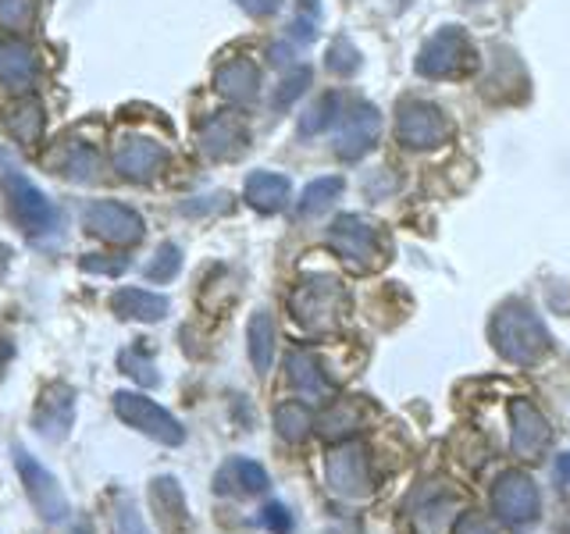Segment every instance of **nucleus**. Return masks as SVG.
Segmentation results:
<instances>
[{
    "label": "nucleus",
    "mask_w": 570,
    "mask_h": 534,
    "mask_svg": "<svg viewBox=\"0 0 570 534\" xmlns=\"http://www.w3.org/2000/svg\"><path fill=\"white\" fill-rule=\"evenodd\" d=\"M478 71V50L471 43V36L445 26L428 40L417 53V76L424 79H468Z\"/></svg>",
    "instance_id": "obj_5"
},
{
    "label": "nucleus",
    "mask_w": 570,
    "mask_h": 534,
    "mask_svg": "<svg viewBox=\"0 0 570 534\" xmlns=\"http://www.w3.org/2000/svg\"><path fill=\"white\" fill-rule=\"evenodd\" d=\"M343 189H346V178L343 175H321V178H314V182L299 192L296 210L303 214V218H311V214L332 207L338 196H343Z\"/></svg>",
    "instance_id": "obj_26"
},
{
    "label": "nucleus",
    "mask_w": 570,
    "mask_h": 534,
    "mask_svg": "<svg viewBox=\"0 0 570 534\" xmlns=\"http://www.w3.org/2000/svg\"><path fill=\"white\" fill-rule=\"evenodd\" d=\"M557 477H560V485L570 488V453H563V456L557 459Z\"/></svg>",
    "instance_id": "obj_42"
},
{
    "label": "nucleus",
    "mask_w": 570,
    "mask_h": 534,
    "mask_svg": "<svg viewBox=\"0 0 570 534\" xmlns=\"http://www.w3.org/2000/svg\"><path fill=\"white\" fill-rule=\"evenodd\" d=\"M214 86H218V93L228 97L232 103H249V100H257L261 71L249 58H232L214 71Z\"/></svg>",
    "instance_id": "obj_21"
},
{
    "label": "nucleus",
    "mask_w": 570,
    "mask_h": 534,
    "mask_svg": "<svg viewBox=\"0 0 570 534\" xmlns=\"http://www.w3.org/2000/svg\"><path fill=\"white\" fill-rule=\"evenodd\" d=\"M165 165H168V150L160 147V142L142 139V136L121 139V147L115 150V168L125 178H132V182H150Z\"/></svg>",
    "instance_id": "obj_18"
},
{
    "label": "nucleus",
    "mask_w": 570,
    "mask_h": 534,
    "mask_svg": "<svg viewBox=\"0 0 570 534\" xmlns=\"http://www.w3.org/2000/svg\"><path fill=\"white\" fill-rule=\"evenodd\" d=\"M178 267H183V249L175 243H160L150 264L142 267V275H147V281H171L178 275Z\"/></svg>",
    "instance_id": "obj_30"
},
{
    "label": "nucleus",
    "mask_w": 570,
    "mask_h": 534,
    "mask_svg": "<svg viewBox=\"0 0 570 534\" xmlns=\"http://www.w3.org/2000/svg\"><path fill=\"white\" fill-rule=\"evenodd\" d=\"M11 456H14V471H18V477H22L32 510L40 513L47 524H65L71 516V503L61 488V481L53 477L43 463L26 449V445H14Z\"/></svg>",
    "instance_id": "obj_6"
},
{
    "label": "nucleus",
    "mask_w": 570,
    "mask_h": 534,
    "mask_svg": "<svg viewBox=\"0 0 570 534\" xmlns=\"http://www.w3.org/2000/svg\"><path fill=\"white\" fill-rule=\"evenodd\" d=\"M71 424H76V388L65 382H53L40 392V403L32 409V427L36 435L47 442H65Z\"/></svg>",
    "instance_id": "obj_14"
},
{
    "label": "nucleus",
    "mask_w": 570,
    "mask_h": 534,
    "mask_svg": "<svg viewBox=\"0 0 570 534\" xmlns=\"http://www.w3.org/2000/svg\"><path fill=\"white\" fill-rule=\"evenodd\" d=\"M36 68H40V61H36V50L26 40L11 36V40L0 43V82H8L11 89H29Z\"/></svg>",
    "instance_id": "obj_23"
},
{
    "label": "nucleus",
    "mask_w": 570,
    "mask_h": 534,
    "mask_svg": "<svg viewBox=\"0 0 570 534\" xmlns=\"http://www.w3.org/2000/svg\"><path fill=\"white\" fill-rule=\"evenodd\" d=\"M71 534H94V531H89V527H76V531H71Z\"/></svg>",
    "instance_id": "obj_44"
},
{
    "label": "nucleus",
    "mask_w": 570,
    "mask_h": 534,
    "mask_svg": "<svg viewBox=\"0 0 570 534\" xmlns=\"http://www.w3.org/2000/svg\"><path fill=\"white\" fill-rule=\"evenodd\" d=\"M325 481H328V488L343 498H367L374 492L367 445H361V442L335 445L325 459Z\"/></svg>",
    "instance_id": "obj_10"
},
{
    "label": "nucleus",
    "mask_w": 570,
    "mask_h": 534,
    "mask_svg": "<svg viewBox=\"0 0 570 534\" xmlns=\"http://www.w3.org/2000/svg\"><path fill=\"white\" fill-rule=\"evenodd\" d=\"M236 4H239L246 14L264 18V14H275V11L282 8V0H236Z\"/></svg>",
    "instance_id": "obj_39"
},
{
    "label": "nucleus",
    "mask_w": 570,
    "mask_h": 534,
    "mask_svg": "<svg viewBox=\"0 0 570 534\" xmlns=\"http://www.w3.org/2000/svg\"><path fill=\"white\" fill-rule=\"evenodd\" d=\"M453 534H495L492 524L485 521V516H478V513H463L460 521L453 524Z\"/></svg>",
    "instance_id": "obj_38"
},
{
    "label": "nucleus",
    "mask_w": 570,
    "mask_h": 534,
    "mask_svg": "<svg viewBox=\"0 0 570 534\" xmlns=\"http://www.w3.org/2000/svg\"><path fill=\"white\" fill-rule=\"evenodd\" d=\"M557 534H570V513L560 521V527H557Z\"/></svg>",
    "instance_id": "obj_43"
},
{
    "label": "nucleus",
    "mask_w": 570,
    "mask_h": 534,
    "mask_svg": "<svg viewBox=\"0 0 570 534\" xmlns=\"http://www.w3.org/2000/svg\"><path fill=\"white\" fill-rule=\"evenodd\" d=\"M111 403H115V414L129 427H136L139 435H147L160 445H171V449L186 442L183 421L171 417L165 406L154 403L150 396H142V392H115Z\"/></svg>",
    "instance_id": "obj_7"
},
{
    "label": "nucleus",
    "mask_w": 570,
    "mask_h": 534,
    "mask_svg": "<svg viewBox=\"0 0 570 534\" xmlns=\"http://www.w3.org/2000/svg\"><path fill=\"white\" fill-rule=\"evenodd\" d=\"M107 521H111V534H150L129 492H111V513H107Z\"/></svg>",
    "instance_id": "obj_28"
},
{
    "label": "nucleus",
    "mask_w": 570,
    "mask_h": 534,
    "mask_svg": "<svg viewBox=\"0 0 570 534\" xmlns=\"http://www.w3.org/2000/svg\"><path fill=\"white\" fill-rule=\"evenodd\" d=\"M246 349H249V364L257 374H267L275 364V317L267 307L254 310L246 325Z\"/></svg>",
    "instance_id": "obj_24"
},
{
    "label": "nucleus",
    "mask_w": 570,
    "mask_h": 534,
    "mask_svg": "<svg viewBox=\"0 0 570 534\" xmlns=\"http://www.w3.org/2000/svg\"><path fill=\"white\" fill-rule=\"evenodd\" d=\"M249 142V132H246V121L232 111H222L204 121L200 129V150L210 157V160H232L246 150Z\"/></svg>",
    "instance_id": "obj_16"
},
{
    "label": "nucleus",
    "mask_w": 570,
    "mask_h": 534,
    "mask_svg": "<svg viewBox=\"0 0 570 534\" xmlns=\"http://www.w3.org/2000/svg\"><path fill=\"white\" fill-rule=\"evenodd\" d=\"M82 225L86 231H94L97 239H107L115 246H132L142 239V231H147L139 214L118 200H94L82 210Z\"/></svg>",
    "instance_id": "obj_11"
},
{
    "label": "nucleus",
    "mask_w": 570,
    "mask_h": 534,
    "mask_svg": "<svg viewBox=\"0 0 570 534\" xmlns=\"http://www.w3.org/2000/svg\"><path fill=\"white\" fill-rule=\"evenodd\" d=\"M147 498H150V510H154L157 524L165 534H189L193 531V513L186 503V492L171 474L154 477L150 488H147Z\"/></svg>",
    "instance_id": "obj_15"
},
{
    "label": "nucleus",
    "mask_w": 570,
    "mask_h": 534,
    "mask_svg": "<svg viewBox=\"0 0 570 534\" xmlns=\"http://www.w3.org/2000/svg\"><path fill=\"white\" fill-rule=\"evenodd\" d=\"M314 414H311V406H303V403H282L275 409V432L285 438V442H307L311 432H314Z\"/></svg>",
    "instance_id": "obj_27"
},
{
    "label": "nucleus",
    "mask_w": 570,
    "mask_h": 534,
    "mask_svg": "<svg viewBox=\"0 0 570 534\" xmlns=\"http://www.w3.org/2000/svg\"><path fill=\"white\" fill-rule=\"evenodd\" d=\"M396 136H400V142L406 150H435V147H442V142H450L453 121L439 103L410 100V103L400 107Z\"/></svg>",
    "instance_id": "obj_9"
},
{
    "label": "nucleus",
    "mask_w": 570,
    "mask_h": 534,
    "mask_svg": "<svg viewBox=\"0 0 570 534\" xmlns=\"http://www.w3.org/2000/svg\"><path fill=\"white\" fill-rule=\"evenodd\" d=\"M293 320L307 332H335L350 317V293L346 285L332 275H307L293 285L289 293Z\"/></svg>",
    "instance_id": "obj_2"
},
{
    "label": "nucleus",
    "mask_w": 570,
    "mask_h": 534,
    "mask_svg": "<svg viewBox=\"0 0 570 534\" xmlns=\"http://www.w3.org/2000/svg\"><path fill=\"white\" fill-rule=\"evenodd\" d=\"M4 125H8V132H11L18 142H26V147H36V142L43 139L47 115H43V107H40V100H36V97H22L18 103L8 107Z\"/></svg>",
    "instance_id": "obj_25"
},
{
    "label": "nucleus",
    "mask_w": 570,
    "mask_h": 534,
    "mask_svg": "<svg viewBox=\"0 0 570 534\" xmlns=\"http://www.w3.org/2000/svg\"><path fill=\"white\" fill-rule=\"evenodd\" d=\"M261 527L275 531V534H285V531L293 527V513L285 510L282 503H267V506L261 510Z\"/></svg>",
    "instance_id": "obj_37"
},
{
    "label": "nucleus",
    "mask_w": 570,
    "mask_h": 534,
    "mask_svg": "<svg viewBox=\"0 0 570 534\" xmlns=\"http://www.w3.org/2000/svg\"><path fill=\"white\" fill-rule=\"evenodd\" d=\"M489 510L510 531H531L542 516V495L528 471H503L492 481Z\"/></svg>",
    "instance_id": "obj_3"
},
{
    "label": "nucleus",
    "mask_w": 570,
    "mask_h": 534,
    "mask_svg": "<svg viewBox=\"0 0 570 534\" xmlns=\"http://www.w3.org/2000/svg\"><path fill=\"white\" fill-rule=\"evenodd\" d=\"M0 189H4L11 218L18 221V228H22L26 236H43V231H50L53 221H58V210H53V204L29 182L22 171L8 168L4 175H0Z\"/></svg>",
    "instance_id": "obj_8"
},
{
    "label": "nucleus",
    "mask_w": 570,
    "mask_h": 534,
    "mask_svg": "<svg viewBox=\"0 0 570 534\" xmlns=\"http://www.w3.org/2000/svg\"><path fill=\"white\" fill-rule=\"evenodd\" d=\"M328 68L335 76H350V71L361 68V50H356L346 36H335L332 47H328Z\"/></svg>",
    "instance_id": "obj_35"
},
{
    "label": "nucleus",
    "mask_w": 570,
    "mask_h": 534,
    "mask_svg": "<svg viewBox=\"0 0 570 534\" xmlns=\"http://www.w3.org/2000/svg\"><path fill=\"white\" fill-rule=\"evenodd\" d=\"M285 370H289V385L299 392L303 399L314 403H335V385L328 382L325 367H321L317 353L307 346H296L285 360Z\"/></svg>",
    "instance_id": "obj_17"
},
{
    "label": "nucleus",
    "mask_w": 570,
    "mask_h": 534,
    "mask_svg": "<svg viewBox=\"0 0 570 534\" xmlns=\"http://www.w3.org/2000/svg\"><path fill=\"white\" fill-rule=\"evenodd\" d=\"M61 168L68 178H89L97 171V154L94 147H82V142H71V147L65 150L61 157Z\"/></svg>",
    "instance_id": "obj_33"
},
{
    "label": "nucleus",
    "mask_w": 570,
    "mask_h": 534,
    "mask_svg": "<svg viewBox=\"0 0 570 534\" xmlns=\"http://www.w3.org/2000/svg\"><path fill=\"white\" fill-rule=\"evenodd\" d=\"M510 417V449L521 459H542L549 442H552V427L546 414L531 399H510L507 406Z\"/></svg>",
    "instance_id": "obj_12"
},
{
    "label": "nucleus",
    "mask_w": 570,
    "mask_h": 534,
    "mask_svg": "<svg viewBox=\"0 0 570 534\" xmlns=\"http://www.w3.org/2000/svg\"><path fill=\"white\" fill-rule=\"evenodd\" d=\"M118 367L129 374V378H136L139 385H147V388H157L160 385V374H157L154 360H150V356H142L139 349H125L118 356Z\"/></svg>",
    "instance_id": "obj_31"
},
{
    "label": "nucleus",
    "mask_w": 570,
    "mask_h": 534,
    "mask_svg": "<svg viewBox=\"0 0 570 534\" xmlns=\"http://www.w3.org/2000/svg\"><path fill=\"white\" fill-rule=\"evenodd\" d=\"M36 14V0H0V29L22 32Z\"/></svg>",
    "instance_id": "obj_34"
},
{
    "label": "nucleus",
    "mask_w": 570,
    "mask_h": 534,
    "mask_svg": "<svg viewBox=\"0 0 570 534\" xmlns=\"http://www.w3.org/2000/svg\"><path fill=\"white\" fill-rule=\"evenodd\" d=\"M267 488H272V477H267V471L257 459L246 456H232L214 474V492L218 495H264Z\"/></svg>",
    "instance_id": "obj_19"
},
{
    "label": "nucleus",
    "mask_w": 570,
    "mask_h": 534,
    "mask_svg": "<svg viewBox=\"0 0 570 534\" xmlns=\"http://www.w3.org/2000/svg\"><path fill=\"white\" fill-rule=\"evenodd\" d=\"M489 343L513 367H539L552 349V335L528 303L507 299L489 320Z\"/></svg>",
    "instance_id": "obj_1"
},
{
    "label": "nucleus",
    "mask_w": 570,
    "mask_h": 534,
    "mask_svg": "<svg viewBox=\"0 0 570 534\" xmlns=\"http://www.w3.org/2000/svg\"><path fill=\"white\" fill-rule=\"evenodd\" d=\"M379 136H382L379 107L367 103V100H356L346 111V118H343V129H338V136H335L338 160H361V157H367L374 147H379Z\"/></svg>",
    "instance_id": "obj_13"
},
{
    "label": "nucleus",
    "mask_w": 570,
    "mask_h": 534,
    "mask_svg": "<svg viewBox=\"0 0 570 534\" xmlns=\"http://www.w3.org/2000/svg\"><path fill=\"white\" fill-rule=\"evenodd\" d=\"M335 111H338V97H335V93H325L317 103L307 107V115H299V136H303V139L321 136V132H325L328 125H332Z\"/></svg>",
    "instance_id": "obj_29"
},
{
    "label": "nucleus",
    "mask_w": 570,
    "mask_h": 534,
    "mask_svg": "<svg viewBox=\"0 0 570 534\" xmlns=\"http://www.w3.org/2000/svg\"><path fill=\"white\" fill-rule=\"evenodd\" d=\"M311 79H314V71L307 68V65H296L289 76L282 79V86H278V93H275V107L278 111H285L293 100H299L303 93H307V86H311Z\"/></svg>",
    "instance_id": "obj_32"
},
{
    "label": "nucleus",
    "mask_w": 570,
    "mask_h": 534,
    "mask_svg": "<svg viewBox=\"0 0 570 534\" xmlns=\"http://www.w3.org/2000/svg\"><path fill=\"white\" fill-rule=\"evenodd\" d=\"M168 307H171L168 296L139 289V285H125V289H118L111 296V310L118 317H125V320H147V325H154V320H165Z\"/></svg>",
    "instance_id": "obj_22"
},
{
    "label": "nucleus",
    "mask_w": 570,
    "mask_h": 534,
    "mask_svg": "<svg viewBox=\"0 0 570 534\" xmlns=\"http://www.w3.org/2000/svg\"><path fill=\"white\" fill-rule=\"evenodd\" d=\"M82 271L89 275H125L129 271V260L125 257H82Z\"/></svg>",
    "instance_id": "obj_36"
},
{
    "label": "nucleus",
    "mask_w": 570,
    "mask_h": 534,
    "mask_svg": "<svg viewBox=\"0 0 570 534\" xmlns=\"http://www.w3.org/2000/svg\"><path fill=\"white\" fill-rule=\"evenodd\" d=\"M289 29H293L289 36H296L299 43H311L314 36H317V32H314V18H299V22H293Z\"/></svg>",
    "instance_id": "obj_40"
},
{
    "label": "nucleus",
    "mask_w": 570,
    "mask_h": 534,
    "mask_svg": "<svg viewBox=\"0 0 570 534\" xmlns=\"http://www.w3.org/2000/svg\"><path fill=\"white\" fill-rule=\"evenodd\" d=\"M11 356H14L11 338H8V335H0V374H4V367L11 364Z\"/></svg>",
    "instance_id": "obj_41"
},
{
    "label": "nucleus",
    "mask_w": 570,
    "mask_h": 534,
    "mask_svg": "<svg viewBox=\"0 0 570 534\" xmlns=\"http://www.w3.org/2000/svg\"><path fill=\"white\" fill-rule=\"evenodd\" d=\"M328 249L356 275H371L385 260L379 225H371L361 214H338L328 225Z\"/></svg>",
    "instance_id": "obj_4"
},
{
    "label": "nucleus",
    "mask_w": 570,
    "mask_h": 534,
    "mask_svg": "<svg viewBox=\"0 0 570 534\" xmlns=\"http://www.w3.org/2000/svg\"><path fill=\"white\" fill-rule=\"evenodd\" d=\"M243 200L261 214H278L293 200V182L278 171H254L243 186Z\"/></svg>",
    "instance_id": "obj_20"
}]
</instances>
